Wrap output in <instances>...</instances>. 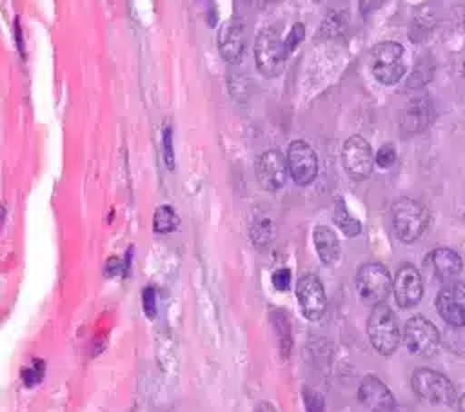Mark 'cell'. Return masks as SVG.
<instances>
[{"mask_svg":"<svg viewBox=\"0 0 465 412\" xmlns=\"http://www.w3.org/2000/svg\"><path fill=\"white\" fill-rule=\"evenodd\" d=\"M367 334L374 350L383 356L392 354L401 343L403 330L400 319L385 301L372 305L367 319Z\"/></svg>","mask_w":465,"mask_h":412,"instance_id":"1","label":"cell"},{"mask_svg":"<svg viewBox=\"0 0 465 412\" xmlns=\"http://www.w3.org/2000/svg\"><path fill=\"white\" fill-rule=\"evenodd\" d=\"M392 227L403 243L416 241L429 225L427 207L414 198H400L391 209Z\"/></svg>","mask_w":465,"mask_h":412,"instance_id":"2","label":"cell"},{"mask_svg":"<svg viewBox=\"0 0 465 412\" xmlns=\"http://www.w3.org/2000/svg\"><path fill=\"white\" fill-rule=\"evenodd\" d=\"M371 71L381 85H396L407 71L403 47L392 40L374 45L371 53Z\"/></svg>","mask_w":465,"mask_h":412,"instance_id":"3","label":"cell"},{"mask_svg":"<svg viewBox=\"0 0 465 412\" xmlns=\"http://www.w3.org/2000/svg\"><path fill=\"white\" fill-rule=\"evenodd\" d=\"M411 385L414 394L430 405H452L456 401V388L452 381L429 367H418L412 372Z\"/></svg>","mask_w":465,"mask_h":412,"instance_id":"4","label":"cell"},{"mask_svg":"<svg viewBox=\"0 0 465 412\" xmlns=\"http://www.w3.org/2000/svg\"><path fill=\"white\" fill-rule=\"evenodd\" d=\"M287 51L283 45V38L280 36V33L272 27H265L256 34L254 40V60H256V67L258 71L267 76H278L283 67H285V60H287Z\"/></svg>","mask_w":465,"mask_h":412,"instance_id":"5","label":"cell"},{"mask_svg":"<svg viewBox=\"0 0 465 412\" xmlns=\"http://www.w3.org/2000/svg\"><path fill=\"white\" fill-rule=\"evenodd\" d=\"M356 290L363 303H381L392 290V276L389 269L381 263L371 261L358 269L356 272Z\"/></svg>","mask_w":465,"mask_h":412,"instance_id":"6","label":"cell"},{"mask_svg":"<svg viewBox=\"0 0 465 412\" xmlns=\"http://www.w3.org/2000/svg\"><path fill=\"white\" fill-rule=\"evenodd\" d=\"M403 341L412 354L427 358L440 350L441 338L440 330L430 319L423 316H412L403 327Z\"/></svg>","mask_w":465,"mask_h":412,"instance_id":"7","label":"cell"},{"mask_svg":"<svg viewBox=\"0 0 465 412\" xmlns=\"http://www.w3.org/2000/svg\"><path fill=\"white\" fill-rule=\"evenodd\" d=\"M341 163L345 172L352 180L361 181L369 178L374 167V154L371 143L361 136L347 138L341 147Z\"/></svg>","mask_w":465,"mask_h":412,"instance_id":"8","label":"cell"},{"mask_svg":"<svg viewBox=\"0 0 465 412\" xmlns=\"http://www.w3.org/2000/svg\"><path fill=\"white\" fill-rule=\"evenodd\" d=\"M287 169L291 178L298 185H309L316 174H318V158L314 149L303 142V140H294L287 147Z\"/></svg>","mask_w":465,"mask_h":412,"instance_id":"9","label":"cell"},{"mask_svg":"<svg viewBox=\"0 0 465 412\" xmlns=\"http://www.w3.org/2000/svg\"><path fill=\"white\" fill-rule=\"evenodd\" d=\"M296 299L302 309V314L307 319L318 321L323 318L327 309V294L322 280L316 274H305L298 280Z\"/></svg>","mask_w":465,"mask_h":412,"instance_id":"10","label":"cell"},{"mask_svg":"<svg viewBox=\"0 0 465 412\" xmlns=\"http://www.w3.org/2000/svg\"><path fill=\"white\" fill-rule=\"evenodd\" d=\"M254 174L265 191H278L287 181V160L278 149H269L256 158Z\"/></svg>","mask_w":465,"mask_h":412,"instance_id":"11","label":"cell"},{"mask_svg":"<svg viewBox=\"0 0 465 412\" xmlns=\"http://www.w3.org/2000/svg\"><path fill=\"white\" fill-rule=\"evenodd\" d=\"M392 292L401 309L414 307L423 296V280L420 270L411 263L400 265L392 280Z\"/></svg>","mask_w":465,"mask_h":412,"instance_id":"12","label":"cell"},{"mask_svg":"<svg viewBox=\"0 0 465 412\" xmlns=\"http://www.w3.org/2000/svg\"><path fill=\"white\" fill-rule=\"evenodd\" d=\"M434 305L445 323L452 327H465V281L443 287L438 292Z\"/></svg>","mask_w":465,"mask_h":412,"instance_id":"13","label":"cell"},{"mask_svg":"<svg viewBox=\"0 0 465 412\" xmlns=\"http://www.w3.org/2000/svg\"><path fill=\"white\" fill-rule=\"evenodd\" d=\"M218 51L229 64L242 62L245 51V29L242 20L229 18L222 24L218 31Z\"/></svg>","mask_w":465,"mask_h":412,"instance_id":"14","label":"cell"},{"mask_svg":"<svg viewBox=\"0 0 465 412\" xmlns=\"http://www.w3.org/2000/svg\"><path fill=\"white\" fill-rule=\"evenodd\" d=\"M358 399L371 412H392L394 396L389 387L376 376H367L358 387Z\"/></svg>","mask_w":465,"mask_h":412,"instance_id":"15","label":"cell"},{"mask_svg":"<svg viewBox=\"0 0 465 412\" xmlns=\"http://www.w3.org/2000/svg\"><path fill=\"white\" fill-rule=\"evenodd\" d=\"M430 274L440 281H450L454 280L463 267V261L460 254L449 247H440L429 252L425 260Z\"/></svg>","mask_w":465,"mask_h":412,"instance_id":"16","label":"cell"},{"mask_svg":"<svg viewBox=\"0 0 465 412\" xmlns=\"http://www.w3.org/2000/svg\"><path fill=\"white\" fill-rule=\"evenodd\" d=\"M312 241H314V249H316L318 258L325 265L338 263V260L341 256V245H340V240H338L336 232L331 227H327V225L314 227Z\"/></svg>","mask_w":465,"mask_h":412,"instance_id":"17","label":"cell"},{"mask_svg":"<svg viewBox=\"0 0 465 412\" xmlns=\"http://www.w3.org/2000/svg\"><path fill=\"white\" fill-rule=\"evenodd\" d=\"M430 120V103L427 100H416L412 102L405 114H403V127L405 131H423Z\"/></svg>","mask_w":465,"mask_h":412,"instance_id":"18","label":"cell"},{"mask_svg":"<svg viewBox=\"0 0 465 412\" xmlns=\"http://www.w3.org/2000/svg\"><path fill=\"white\" fill-rule=\"evenodd\" d=\"M336 227L349 238L358 236L361 232V223L349 212V209L345 207V203L341 200H338L336 209H334V216H332Z\"/></svg>","mask_w":465,"mask_h":412,"instance_id":"19","label":"cell"},{"mask_svg":"<svg viewBox=\"0 0 465 412\" xmlns=\"http://www.w3.org/2000/svg\"><path fill=\"white\" fill-rule=\"evenodd\" d=\"M180 225V218L176 214V211L171 207V205H160L156 211H154V216H153V229L160 234H167V232H173L176 231Z\"/></svg>","mask_w":465,"mask_h":412,"instance_id":"20","label":"cell"},{"mask_svg":"<svg viewBox=\"0 0 465 412\" xmlns=\"http://www.w3.org/2000/svg\"><path fill=\"white\" fill-rule=\"evenodd\" d=\"M274 238V227H272V221L265 216L262 218H256L252 221V227H251V240L252 243L258 247V249H265L271 245Z\"/></svg>","mask_w":465,"mask_h":412,"instance_id":"21","label":"cell"},{"mask_svg":"<svg viewBox=\"0 0 465 412\" xmlns=\"http://www.w3.org/2000/svg\"><path fill=\"white\" fill-rule=\"evenodd\" d=\"M271 321H272L276 336H278L280 350H282L283 356H287L289 348H291V327H289V321H287V318H285V314L282 310H274L271 314Z\"/></svg>","mask_w":465,"mask_h":412,"instance_id":"22","label":"cell"},{"mask_svg":"<svg viewBox=\"0 0 465 412\" xmlns=\"http://www.w3.org/2000/svg\"><path fill=\"white\" fill-rule=\"evenodd\" d=\"M44 370H45V365L42 359H33L29 367H24L22 368V379L27 387H35L42 381L44 378Z\"/></svg>","mask_w":465,"mask_h":412,"instance_id":"23","label":"cell"},{"mask_svg":"<svg viewBox=\"0 0 465 412\" xmlns=\"http://www.w3.org/2000/svg\"><path fill=\"white\" fill-rule=\"evenodd\" d=\"M396 162V149L392 143H383L374 154V163L381 169H389Z\"/></svg>","mask_w":465,"mask_h":412,"instance_id":"24","label":"cell"},{"mask_svg":"<svg viewBox=\"0 0 465 412\" xmlns=\"http://www.w3.org/2000/svg\"><path fill=\"white\" fill-rule=\"evenodd\" d=\"M303 36H305V27H303V24H294V25L291 27L289 34L283 38V45H285L287 54H291V53L300 45V42L303 40Z\"/></svg>","mask_w":465,"mask_h":412,"instance_id":"25","label":"cell"},{"mask_svg":"<svg viewBox=\"0 0 465 412\" xmlns=\"http://www.w3.org/2000/svg\"><path fill=\"white\" fill-rule=\"evenodd\" d=\"M303 405L307 408V412H323L325 410V403L320 392L305 388L303 390Z\"/></svg>","mask_w":465,"mask_h":412,"instance_id":"26","label":"cell"},{"mask_svg":"<svg viewBox=\"0 0 465 412\" xmlns=\"http://www.w3.org/2000/svg\"><path fill=\"white\" fill-rule=\"evenodd\" d=\"M163 162L169 171L174 169V151H173V131L167 125L163 131Z\"/></svg>","mask_w":465,"mask_h":412,"instance_id":"27","label":"cell"},{"mask_svg":"<svg viewBox=\"0 0 465 412\" xmlns=\"http://www.w3.org/2000/svg\"><path fill=\"white\" fill-rule=\"evenodd\" d=\"M142 305H143V312L147 318L156 316V292L153 287H145L142 290Z\"/></svg>","mask_w":465,"mask_h":412,"instance_id":"28","label":"cell"},{"mask_svg":"<svg viewBox=\"0 0 465 412\" xmlns=\"http://www.w3.org/2000/svg\"><path fill=\"white\" fill-rule=\"evenodd\" d=\"M291 278H292V274H291V270L289 269H278V270H274L272 272V285H274V289L276 290H287L289 287H291Z\"/></svg>","mask_w":465,"mask_h":412,"instance_id":"29","label":"cell"},{"mask_svg":"<svg viewBox=\"0 0 465 412\" xmlns=\"http://www.w3.org/2000/svg\"><path fill=\"white\" fill-rule=\"evenodd\" d=\"M120 269H122V263H120V260H118V258H111V260L107 261V265H105V272H107V276H114V274H118V272H120Z\"/></svg>","mask_w":465,"mask_h":412,"instance_id":"30","label":"cell"},{"mask_svg":"<svg viewBox=\"0 0 465 412\" xmlns=\"http://www.w3.org/2000/svg\"><path fill=\"white\" fill-rule=\"evenodd\" d=\"M254 412H276V408H274L271 403H267V401H262V403H258V405H256Z\"/></svg>","mask_w":465,"mask_h":412,"instance_id":"31","label":"cell"},{"mask_svg":"<svg viewBox=\"0 0 465 412\" xmlns=\"http://www.w3.org/2000/svg\"><path fill=\"white\" fill-rule=\"evenodd\" d=\"M458 407H460V412H465V392L460 396V399H458Z\"/></svg>","mask_w":465,"mask_h":412,"instance_id":"32","label":"cell"}]
</instances>
